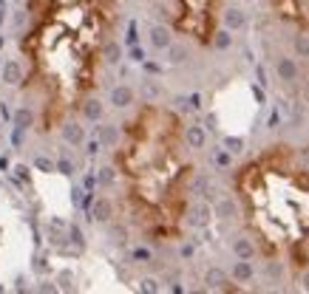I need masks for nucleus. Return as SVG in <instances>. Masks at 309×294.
<instances>
[{"mask_svg":"<svg viewBox=\"0 0 309 294\" xmlns=\"http://www.w3.org/2000/svg\"><path fill=\"white\" fill-rule=\"evenodd\" d=\"M233 198L261 260L304 275L309 269V145L275 142L233 173Z\"/></svg>","mask_w":309,"mask_h":294,"instance_id":"nucleus-3","label":"nucleus"},{"mask_svg":"<svg viewBox=\"0 0 309 294\" xmlns=\"http://www.w3.org/2000/svg\"><path fill=\"white\" fill-rule=\"evenodd\" d=\"M26 94L43 130H57L97 94L119 0H26Z\"/></svg>","mask_w":309,"mask_h":294,"instance_id":"nucleus-1","label":"nucleus"},{"mask_svg":"<svg viewBox=\"0 0 309 294\" xmlns=\"http://www.w3.org/2000/svg\"><path fill=\"white\" fill-rule=\"evenodd\" d=\"M111 161L133 229L156 246L182 241L199 170L185 116L170 105L142 102L122 122Z\"/></svg>","mask_w":309,"mask_h":294,"instance_id":"nucleus-2","label":"nucleus"},{"mask_svg":"<svg viewBox=\"0 0 309 294\" xmlns=\"http://www.w3.org/2000/svg\"><path fill=\"white\" fill-rule=\"evenodd\" d=\"M270 9L284 26L309 37V0H270Z\"/></svg>","mask_w":309,"mask_h":294,"instance_id":"nucleus-5","label":"nucleus"},{"mask_svg":"<svg viewBox=\"0 0 309 294\" xmlns=\"http://www.w3.org/2000/svg\"><path fill=\"white\" fill-rule=\"evenodd\" d=\"M227 0H165L170 31L193 45H213L224 17Z\"/></svg>","mask_w":309,"mask_h":294,"instance_id":"nucleus-4","label":"nucleus"}]
</instances>
